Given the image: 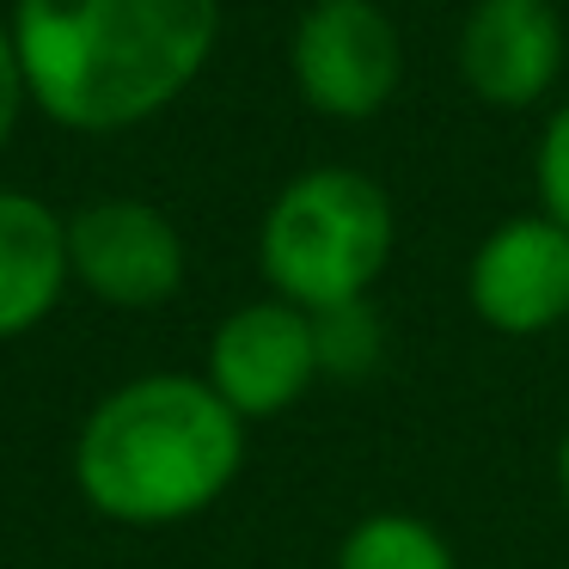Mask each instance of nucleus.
<instances>
[{
	"mask_svg": "<svg viewBox=\"0 0 569 569\" xmlns=\"http://www.w3.org/2000/svg\"><path fill=\"white\" fill-rule=\"evenodd\" d=\"M312 343H319V373L361 380V373L380 368L386 331H380V319H373L368 300H349V307L312 312Z\"/></svg>",
	"mask_w": 569,
	"mask_h": 569,
	"instance_id": "nucleus-11",
	"label": "nucleus"
},
{
	"mask_svg": "<svg viewBox=\"0 0 569 569\" xmlns=\"http://www.w3.org/2000/svg\"><path fill=\"white\" fill-rule=\"evenodd\" d=\"M68 270L104 307L153 312L184 288V239L153 202L104 197L68 221Z\"/></svg>",
	"mask_w": 569,
	"mask_h": 569,
	"instance_id": "nucleus-5",
	"label": "nucleus"
},
{
	"mask_svg": "<svg viewBox=\"0 0 569 569\" xmlns=\"http://www.w3.org/2000/svg\"><path fill=\"white\" fill-rule=\"evenodd\" d=\"M557 490H563V508H569V435H563V447H557Z\"/></svg>",
	"mask_w": 569,
	"mask_h": 569,
	"instance_id": "nucleus-14",
	"label": "nucleus"
},
{
	"mask_svg": "<svg viewBox=\"0 0 569 569\" xmlns=\"http://www.w3.org/2000/svg\"><path fill=\"white\" fill-rule=\"evenodd\" d=\"M392 258V197L356 166H319L276 190L258 227V270L276 300L331 312L368 300Z\"/></svg>",
	"mask_w": 569,
	"mask_h": 569,
	"instance_id": "nucleus-3",
	"label": "nucleus"
},
{
	"mask_svg": "<svg viewBox=\"0 0 569 569\" xmlns=\"http://www.w3.org/2000/svg\"><path fill=\"white\" fill-rule=\"evenodd\" d=\"M563 74V19L551 0H478L459 26V80L496 111H527Z\"/></svg>",
	"mask_w": 569,
	"mask_h": 569,
	"instance_id": "nucleus-8",
	"label": "nucleus"
},
{
	"mask_svg": "<svg viewBox=\"0 0 569 569\" xmlns=\"http://www.w3.org/2000/svg\"><path fill=\"white\" fill-rule=\"evenodd\" d=\"M202 380L221 392V405L239 422L282 417L319 380V343H312V312L288 300H246L209 337V373Z\"/></svg>",
	"mask_w": 569,
	"mask_h": 569,
	"instance_id": "nucleus-6",
	"label": "nucleus"
},
{
	"mask_svg": "<svg viewBox=\"0 0 569 569\" xmlns=\"http://www.w3.org/2000/svg\"><path fill=\"white\" fill-rule=\"evenodd\" d=\"M307 7H325V0H307Z\"/></svg>",
	"mask_w": 569,
	"mask_h": 569,
	"instance_id": "nucleus-15",
	"label": "nucleus"
},
{
	"mask_svg": "<svg viewBox=\"0 0 569 569\" xmlns=\"http://www.w3.org/2000/svg\"><path fill=\"white\" fill-rule=\"evenodd\" d=\"M7 26L31 104L80 136H117L209 68L221 0H19Z\"/></svg>",
	"mask_w": 569,
	"mask_h": 569,
	"instance_id": "nucleus-1",
	"label": "nucleus"
},
{
	"mask_svg": "<svg viewBox=\"0 0 569 569\" xmlns=\"http://www.w3.org/2000/svg\"><path fill=\"white\" fill-rule=\"evenodd\" d=\"M26 68H19V43H13V26L0 19V148L7 136L19 129V111H26Z\"/></svg>",
	"mask_w": 569,
	"mask_h": 569,
	"instance_id": "nucleus-13",
	"label": "nucleus"
},
{
	"mask_svg": "<svg viewBox=\"0 0 569 569\" xmlns=\"http://www.w3.org/2000/svg\"><path fill=\"white\" fill-rule=\"evenodd\" d=\"M466 300L490 331L539 337L569 319V233L551 214H515L471 251Z\"/></svg>",
	"mask_w": 569,
	"mask_h": 569,
	"instance_id": "nucleus-7",
	"label": "nucleus"
},
{
	"mask_svg": "<svg viewBox=\"0 0 569 569\" xmlns=\"http://www.w3.org/2000/svg\"><path fill=\"white\" fill-rule=\"evenodd\" d=\"M337 569H459L453 563V545L417 515H368L343 532L337 545Z\"/></svg>",
	"mask_w": 569,
	"mask_h": 569,
	"instance_id": "nucleus-10",
	"label": "nucleus"
},
{
	"mask_svg": "<svg viewBox=\"0 0 569 569\" xmlns=\"http://www.w3.org/2000/svg\"><path fill=\"white\" fill-rule=\"evenodd\" d=\"M68 282V221L26 190H0V343L38 331Z\"/></svg>",
	"mask_w": 569,
	"mask_h": 569,
	"instance_id": "nucleus-9",
	"label": "nucleus"
},
{
	"mask_svg": "<svg viewBox=\"0 0 569 569\" xmlns=\"http://www.w3.org/2000/svg\"><path fill=\"white\" fill-rule=\"evenodd\" d=\"M295 87L319 117L337 123H361V117L386 111L405 74V50H398L392 19L373 0H325L307 7L295 26Z\"/></svg>",
	"mask_w": 569,
	"mask_h": 569,
	"instance_id": "nucleus-4",
	"label": "nucleus"
},
{
	"mask_svg": "<svg viewBox=\"0 0 569 569\" xmlns=\"http://www.w3.org/2000/svg\"><path fill=\"white\" fill-rule=\"evenodd\" d=\"M532 178H539V202L557 227L569 233V104L545 123L539 136V160H532Z\"/></svg>",
	"mask_w": 569,
	"mask_h": 569,
	"instance_id": "nucleus-12",
	"label": "nucleus"
},
{
	"mask_svg": "<svg viewBox=\"0 0 569 569\" xmlns=\"http://www.w3.org/2000/svg\"><path fill=\"white\" fill-rule=\"evenodd\" d=\"M246 466V422L197 373H141L92 405L74 483L117 527H178L227 496Z\"/></svg>",
	"mask_w": 569,
	"mask_h": 569,
	"instance_id": "nucleus-2",
	"label": "nucleus"
}]
</instances>
